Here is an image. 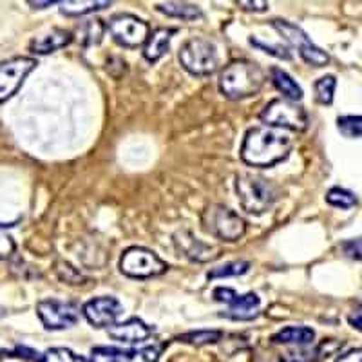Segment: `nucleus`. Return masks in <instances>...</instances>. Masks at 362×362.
Here are the masks:
<instances>
[{
    "label": "nucleus",
    "instance_id": "1",
    "mask_svg": "<svg viewBox=\"0 0 362 362\" xmlns=\"http://www.w3.org/2000/svg\"><path fill=\"white\" fill-rule=\"evenodd\" d=\"M292 147L293 138L288 131L261 125L250 129L245 134L241 145V160L250 167L267 169L288 158Z\"/></svg>",
    "mask_w": 362,
    "mask_h": 362
},
{
    "label": "nucleus",
    "instance_id": "2",
    "mask_svg": "<svg viewBox=\"0 0 362 362\" xmlns=\"http://www.w3.org/2000/svg\"><path fill=\"white\" fill-rule=\"evenodd\" d=\"M264 80V71L255 62L234 60L219 74V90L228 100H245L257 95Z\"/></svg>",
    "mask_w": 362,
    "mask_h": 362
},
{
    "label": "nucleus",
    "instance_id": "3",
    "mask_svg": "<svg viewBox=\"0 0 362 362\" xmlns=\"http://www.w3.org/2000/svg\"><path fill=\"white\" fill-rule=\"evenodd\" d=\"M235 192L245 212L254 216L264 214L279 198L277 187L270 180L250 173L235 176Z\"/></svg>",
    "mask_w": 362,
    "mask_h": 362
},
{
    "label": "nucleus",
    "instance_id": "4",
    "mask_svg": "<svg viewBox=\"0 0 362 362\" xmlns=\"http://www.w3.org/2000/svg\"><path fill=\"white\" fill-rule=\"evenodd\" d=\"M202 226L206 234L214 235L221 241H228V243L241 239L247 232L245 219L230 206H225L221 203H212L203 210Z\"/></svg>",
    "mask_w": 362,
    "mask_h": 362
},
{
    "label": "nucleus",
    "instance_id": "5",
    "mask_svg": "<svg viewBox=\"0 0 362 362\" xmlns=\"http://www.w3.org/2000/svg\"><path fill=\"white\" fill-rule=\"evenodd\" d=\"M180 64L194 76H209L218 69L216 45L202 37H194L181 45Z\"/></svg>",
    "mask_w": 362,
    "mask_h": 362
},
{
    "label": "nucleus",
    "instance_id": "6",
    "mask_svg": "<svg viewBox=\"0 0 362 362\" xmlns=\"http://www.w3.org/2000/svg\"><path fill=\"white\" fill-rule=\"evenodd\" d=\"M259 119L268 127L283 129V131L303 132L308 127V115L296 102L276 98L261 111Z\"/></svg>",
    "mask_w": 362,
    "mask_h": 362
},
{
    "label": "nucleus",
    "instance_id": "7",
    "mask_svg": "<svg viewBox=\"0 0 362 362\" xmlns=\"http://www.w3.org/2000/svg\"><path fill=\"white\" fill-rule=\"evenodd\" d=\"M169 264L160 259L153 250L144 247H131L122 254L119 270L132 279H148L165 274Z\"/></svg>",
    "mask_w": 362,
    "mask_h": 362
},
{
    "label": "nucleus",
    "instance_id": "8",
    "mask_svg": "<svg viewBox=\"0 0 362 362\" xmlns=\"http://www.w3.org/2000/svg\"><path fill=\"white\" fill-rule=\"evenodd\" d=\"M272 28L276 29L277 33L288 42L290 45H293L297 51H299L300 58L305 60L306 64L313 67H325L329 62V54L326 51H322L321 47H317L312 42V38L299 28V25L292 24L288 21H281L276 18L272 21Z\"/></svg>",
    "mask_w": 362,
    "mask_h": 362
},
{
    "label": "nucleus",
    "instance_id": "9",
    "mask_svg": "<svg viewBox=\"0 0 362 362\" xmlns=\"http://www.w3.org/2000/svg\"><path fill=\"white\" fill-rule=\"evenodd\" d=\"M105 29H109V33L112 35L116 44L129 47V49H136L147 42L148 38V24L141 18L131 13H118L115 17L109 18Z\"/></svg>",
    "mask_w": 362,
    "mask_h": 362
},
{
    "label": "nucleus",
    "instance_id": "10",
    "mask_svg": "<svg viewBox=\"0 0 362 362\" xmlns=\"http://www.w3.org/2000/svg\"><path fill=\"white\" fill-rule=\"evenodd\" d=\"M37 315L45 329H66L78 322L80 306L73 300L42 299L37 305Z\"/></svg>",
    "mask_w": 362,
    "mask_h": 362
},
{
    "label": "nucleus",
    "instance_id": "11",
    "mask_svg": "<svg viewBox=\"0 0 362 362\" xmlns=\"http://www.w3.org/2000/svg\"><path fill=\"white\" fill-rule=\"evenodd\" d=\"M214 299L219 303H226L228 310L221 313V317L234 319V321H252L259 313L261 299L257 293L248 292L245 296H238L232 288H219L214 290Z\"/></svg>",
    "mask_w": 362,
    "mask_h": 362
},
{
    "label": "nucleus",
    "instance_id": "12",
    "mask_svg": "<svg viewBox=\"0 0 362 362\" xmlns=\"http://www.w3.org/2000/svg\"><path fill=\"white\" fill-rule=\"evenodd\" d=\"M37 66V60L29 57H17L0 64V102L11 98Z\"/></svg>",
    "mask_w": 362,
    "mask_h": 362
},
{
    "label": "nucleus",
    "instance_id": "13",
    "mask_svg": "<svg viewBox=\"0 0 362 362\" xmlns=\"http://www.w3.org/2000/svg\"><path fill=\"white\" fill-rule=\"evenodd\" d=\"M161 355L160 344H151L140 350H119L112 346H98L90 350L87 362H158Z\"/></svg>",
    "mask_w": 362,
    "mask_h": 362
},
{
    "label": "nucleus",
    "instance_id": "14",
    "mask_svg": "<svg viewBox=\"0 0 362 362\" xmlns=\"http://www.w3.org/2000/svg\"><path fill=\"white\" fill-rule=\"evenodd\" d=\"M82 313L86 315L89 325H93L95 328H111L112 325H116L119 315L124 313V306L116 297L102 296L87 300L82 308Z\"/></svg>",
    "mask_w": 362,
    "mask_h": 362
},
{
    "label": "nucleus",
    "instance_id": "15",
    "mask_svg": "<svg viewBox=\"0 0 362 362\" xmlns=\"http://www.w3.org/2000/svg\"><path fill=\"white\" fill-rule=\"evenodd\" d=\"M174 245H176L177 250L181 254L189 257L190 261H196V263H206V261L216 259L219 255V248L214 245H209L202 239H198L192 232L181 230L174 234Z\"/></svg>",
    "mask_w": 362,
    "mask_h": 362
},
{
    "label": "nucleus",
    "instance_id": "16",
    "mask_svg": "<svg viewBox=\"0 0 362 362\" xmlns=\"http://www.w3.org/2000/svg\"><path fill=\"white\" fill-rule=\"evenodd\" d=\"M344 348V341H339V339H325L313 348H305V346H299L296 350L284 351L281 355V362H321L325 358L332 357L337 351H341Z\"/></svg>",
    "mask_w": 362,
    "mask_h": 362
},
{
    "label": "nucleus",
    "instance_id": "17",
    "mask_svg": "<svg viewBox=\"0 0 362 362\" xmlns=\"http://www.w3.org/2000/svg\"><path fill=\"white\" fill-rule=\"evenodd\" d=\"M153 332L154 328H151L147 322H144L138 317H132L129 321L118 322V325H112L111 328H107L109 337L118 342H129V344L147 341L153 335Z\"/></svg>",
    "mask_w": 362,
    "mask_h": 362
},
{
    "label": "nucleus",
    "instance_id": "18",
    "mask_svg": "<svg viewBox=\"0 0 362 362\" xmlns=\"http://www.w3.org/2000/svg\"><path fill=\"white\" fill-rule=\"evenodd\" d=\"M71 42H73V35L69 31H66V29H53L49 33L35 38L31 45H29V49L35 54H49L62 49V47L69 45Z\"/></svg>",
    "mask_w": 362,
    "mask_h": 362
},
{
    "label": "nucleus",
    "instance_id": "19",
    "mask_svg": "<svg viewBox=\"0 0 362 362\" xmlns=\"http://www.w3.org/2000/svg\"><path fill=\"white\" fill-rule=\"evenodd\" d=\"M176 33L173 28H160L153 33H148L147 42L144 45V57L148 62H158L170 47V38Z\"/></svg>",
    "mask_w": 362,
    "mask_h": 362
},
{
    "label": "nucleus",
    "instance_id": "20",
    "mask_svg": "<svg viewBox=\"0 0 362 362\" xmlns=\"http://www.w3.org/2000/svg\"><path fill=\"white\" fill-rule=\"evenodd\" d=\"M270 76L272 83H274L276 89L284 96V100H290V102L297 103L303 98V89H300L299 83H297L286 71L279 69V67H272Z\"/></svg>",
    "mask_w": 362,
    "mask_h": 362
},
{
    "label": "nucleus",
    "instance_id": "21",
    "mask_svg": "<svg viewBox=\"0 0 362 362\" xmlns=\"http://www.w3.org/2000/svg\"><path fill=\"white\" fill-rule=\"evenodd\" d=\"M315 339V332L308 326H288L277 332L272 342L274 344H297V346H308Z\"/></svg>",
    "mask_w": 362,
    "mask_h": 362
},
{
    "label": "nucleus",
    "instance_id": "22",
    "mask_svg": "<svg viewBox=\"0 0 362 362\" xmlns=\"http://www.w3.org/2000/svg\"><path fill=\"white\" fill-rule=\"evenodd\" d=\"M156 9L167 17L181 18L185 22L199 21L203 18V11L199 6L189 4V2H161V4L156 6Z\"/></svg>",
    "mask_w": 362,
    "mask_h": 362
},
{
    "label": "nucleus",
    "instance_id": "23",
    "mask_svg": "<svg viewBox=\"0 0 362 362\" xmlns=\"http://www.w3.org/2000/svg\"><path fill=\"white\" fill-rule=\"evenodd\" d=\"M60 13L66 17H82L87 13H95L100 9H105L111 6L107 0H67V2H60Z\"/></svg>",
    "mask_w": 362,
    "mask_h": 362
},
{
    "label": "nucleus",
    "instance_id": "24",
    "mask_svg": "<svg viewBox=\"0 0 362 362\" xmlns=\"http://www.w3.org/2000/svg\"><path fill=\"white\" fill-rule=\"evenodd\" d=\"M223 339V332L219 329H198V332H187V334L177 335V342H185V344L192 346H206L216 344Z\"/></svg>",
    "mask_w": 362,
    "mask_h": 362
},
{
    "label": "nucleus",
    "instance_id": "25",
    "mask_svg": "<svg viewBox=\"0 0 362 362\" xmlns=\"http://www.w3.org/2000/svg\"><path fill=\"white\" fill-rule=\"evenodd\" d=\"M250 270V261H232V263H225L218 268H212V270L206 274L209 279H223V277H238L243 276Z\"/></svg>",
    "mask_w": 362,
    "mask_h": 362
},
{
    "label": "nucleus",
    "instance_id": "26",
    "mask_svg": "<svg viewBox=\"0 0 362 362\" xmlns=\"http://www.w3.org/2000/svg\"><path fill=\"white\" fill-rule=\"evenodd\" d=\"M335 87H337V80H335L334 74H326V76L317 80L315 86H313L317 102L322 103V105H329V103L334 102Z\"/></svg>",
    "mask_w": 362,
    "mask_h": 362
},
{
    "label": "nucleus",
    "instance_id": "27",
    "mask_svg": "<svg viewBox=\"0 0 362 362\" xmlns=\"http://www.w3.org/2000/svg\"><path fill=\"white\" fill-rule=\"evenodd\" d=\"M80 40L83 45H95L102 42L103 33H105V24L102 21H89L80 28Z\"/></svg>",
    "mask_w": 362,
    "mask_h": 362
},
{
    "label": "nucleus",
    "instance_id": "28",
    "mask_svg": "<svg viewBox=\"0 0 362 362\" xmlns=\"http://www.w3.org/2000/svg\"><path fill=\"white\" fill-rule=\"evenodd\" d=\"M326 202L332 206H337V209H351V206L357 205V196L350 190L341 189V187H334L329 189L326 194Z\"/></svg>",
    "mask_w": 362,
    "mask_h": 362
},
{
    "label": "nucleus",
    "instance_id": "29",
    "mask_svg": "<svg viewBox=\"0 0 362 362\" xmlns=\"http://www.w3.org/2000/svg\"><path fill=\"white\" fill-rule=\"evenodd\" d=\"M337 127L346 138H361L362 136V116H339Z\"/></svg>",
    "mask_w": 362,
    "mask_h": 362
},
{
    "label": "nucleus",
    "instance_id": "30",
    "mask_svg": "<svg viewBox=\"0 0 362 362\" xmlns=\"http://www.w3.org/2000/svg\"><path fill=\"white\" fill-rule=\"evenodd\" d=\"M38 362H78V357L67 348H49L38 357Z\"/></svg>",
    "mask_w": 362,
    "mask_h": 362
},
{
    "label": "nucleus",
    "instance_id": "31",
    "mask_svg": "<svg viewBox=\"0 0 362 362\" xmlns=\"http://www.w3.org/2000/svg\"><path fill=\"white\" fill-rule=\"evenodd\" d=\"M250 44L255 45L257 49H261V51H264V53L272 54V57L283 58V60H290V58H292L288 47H283V45H268V44H264V42H261L259 38H255V37L250 38Z\"/></svg>",
    "mask_w": 362,
    "mask_h": 362
},
{
    "label": "nucleus",
    "instance_id": "32",
    "mask_svg": "<svg viewBox=\"0 0 362 362\" xmlns=\"http://www.w3.org/2000/svg\"><path fill=\"white\" fill-rule=\"evenodd\" d=\"M341 250L346 257L355 261H362V238L346 239L341 243Z\"/></svg>",
    "mask_w": 362,
    "mask_h": 362
},
{
    "label": "nucleus",
    "instance_id": "33",
    "mask_svg": "<svg viewBox=\"0 0 362 362\" xmlns=\"http://www.w3.org/2000/svg\"><path fill=\"white\" fill-rule=\"evenodd\" d=\"M57 267H60V268H57V272H58V276L62 277L64 281H67V283L69 284H82L80 283V281L83 279L82 277V274H80L78 270H76V268L74 267H71L69 263H58Z\"/></svg>",
    "mask_w": 362,
    "mask_h": 362
},
{
    "label": "nucleus",
    "instance_id": "34",
    "mask_svg": "<svg viewBox=\"0 0 362 362\" xmlns=\"http://www.w3.org/2000/svg\"><path fill=\"white\" fill-rule=\"evenodd\" d=\"M239 8H243L245 11H255V13H263L268 9V2L264 0H239L238 2Z\"/></svg>",
    "mask_w": 362,
    "mask_h": 362
},
{
    "label": "nucleus",
    "instance_id": "35",
    "mask_svg": "<svg viewBox=\"0 0 362 362\" xmlns=\"http://www.w3.org/2000/svg\"><path fill=\"white\" fill-rule=\"evenodd\" d=\"M15 252V241L8 234L0 232V259H6Z\"/></svg>",
    "mask_w": 362,
    "mask_h": 362
},
{
    "label": "nucleus",
    "instance_id": "36",
    "mask_svg": "<svg viewBox=\"0 0 362 362\" xmlns=\"http://www.w3.org/2000/svg\"><path fill=\"white\" fill-rule=\"evenodd\" d=\"M335 362H362V348H355L350 350L348 354L341 355Z\"/></svg>",
    "mask_w": 362,
    "mask_h": 362
},
{
    "label": "nucleus",
    "instance_id": "37",
    "mask_svg": "<svg viewBox=\"0 0 362 362\" xmlns=\"http://www.w3.org/2000/svg\"><path fill=\"white\" fill-rule=\"evenodd\" d=\"M348 322H350V325L354 326L355 329L362 332V308H358V310H355V312H351L350 317H348Z\"/></svg>",
    "mask_w": 362,
    "mask_h": 362
},
{
    "label": "nucleus",
    "instance_id": "38",
    "mask_svg": "<svg viewBox=\"0 0 362 362\" xmlns=\"http://www.w3.org/2000/svg\"><path fill=\"white\" fill-rule=\"evenodd\" d=\"M54 2L53 0H47V2H29V6H33L35 9H44L47 8V6H53Z\"/></svg>",
    "mask_w": 362,
    "mask_h": 362
}]
</instances>
